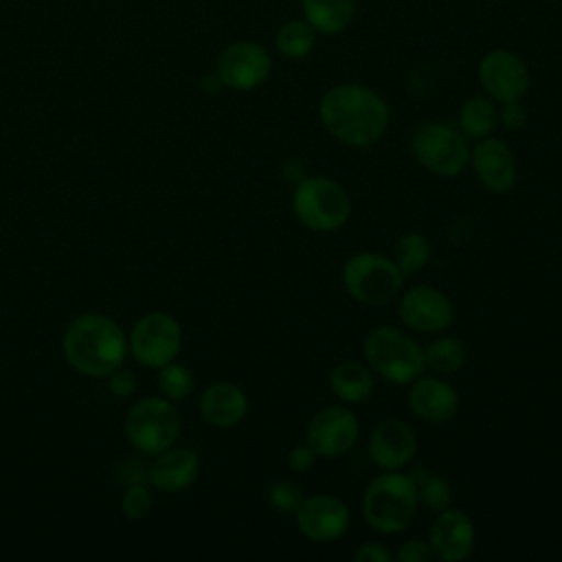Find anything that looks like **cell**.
Returning a JSON list of instances; mask_svg holds the SVG:
<instances>
[{
	"instance_id": "cell-1",
	"label": "cell",
	"mask_w": 562,
	"mask_h": 562,
	"mask_svg": "<svg viewBox=\"0 0 562 562\" xmlns=\"http://www.w3.org/2000/svg\"><path fill=\"white\" fill-rule=\"evenodd\" d=\"M323 127L340 143L364 149L375 145L389 127V105L373 88L362 83L331 86L318 101Z\"/></svg>"
},
{
	"instance_id": "cell-2",
	"label": "cell",
	"mask_w": 562,
	"mask_h": 562,
	"mask_svg": "<svg viewBox=\"0 0 562 562\" xmlns=\"http://www.w3.org/2000/svg\"><path fill=\"white\" fill-rule=\"evenodd\" d=\"M66 362L81 375L108 378L127 358V336L105 314L88 312L75 316L61 338Z\"/></svg>"
},
{
	"instance_id": "cell-3",
	"label": "cell",
	"mask_w": 562,
	"mask_h": 562,
	"mask_svg": "<svg viewBox=\"0 0 562 562\" xmlns=\"http://www.w3.org/2000/svg\"><path fill=\"white\" fill-rule=\"evenodd\" d=\"M417 487L411 474L384 470L369 481L362 494V516L367 525L384 536L400 533L417 512Z\"/></svg>"
},
{
	"instance_id": "cell-4",
	"label": "cell",
	"mask_w": 562,
	"mask_h": 562,
	"mask_svg": "<svg viewBox=\"0 0 562 562\" xmlns=\"http://www.w3.org/2000/svg\"><path fill=\"white\" fill-rule=\"evenodd\" d=\"M367 367L391 384H411L426 369L424 347L397 327H373L364 338Z\"/></svg>"
},
{
	"instance_id": "cell-5",
	"label": "cell",
	"mask_w": 562,
	"mask_h": 562,
	"mask_svg": "<svg viewBox=\"0 0 562 562\" xmlns=\"http://www.w3.org/2000/svg\"><path fill=\"white\" fill-rule=\"evenodd\" d=\"M292 211L310 231L334 233L347 224L351 200L340 182L325 176H307L294 187Z\"/></svg>"
},
{
	"instance_id": "cell-6",
	"label": "cell",
	"mask_w": 562,
	"mask_h": 562,
	"mask_svg": "<svg viewBox=\"0 0 562 562\" xmlns=\"http://www.w3.org/2000/svg\"><path fill=\"white\" fill-rule=\"evenodd\" d=\"M342 285L347 294L369 307H382L391 303L404 283V274L393 261L382 252H356L340 270Z\"/></svg>"
},
{
	"instance_id": "cell-7",
	"label": "cell",
	"mask_w": 562,
	"mask_h": 562,
	"mask_svg": "<svg viewBox=\"0 0 562 562\" xmlns=\"http://www.w3.org/2000/svg\"><path fill=\"white\" fill-rule=\"evenodd\" d=\"M411 149L424 169L441 178L459 176L470 162L468 136L443 121H424L411 138Z\"/></svg>"
},
{
	"instance_id": "cell-8",
	"label": "cell",
	"mask_w": 562,
	"mask_h": 562,
	"mask_svg": "<svg viewBox=\"0 0 562 562\" xmlns=\"http://www.w3.org/2000/svg\"><path fill=\"white\" fill-rule=\"evenodd\" d=\"M180 413L167 397H143L125 415V437L143 454L156 457L180 437Z\"/></svg>"
},
{
	"instance_id": "cell-9",
	"label": "cell",
	"mask_w": 562,
	"mask_h": 562,
	"mask_svg": "<svg viewBox=\"0 0 562 562\" xmlns=\"http://www.w3.org/2000/svg\"><path fill=\"white\" fill-rule=\"evenodd\" d=\"M182 347V327L169 312H149L140 316L127 334L132 358L149 369H160L176 360Z\"/></svg>"
},
{
	"instance_id": "cell-10",
	"label": "cell",
	"mask_w": 562,
	"mask_h": 562,
	"mask_svg": "<svg viewBox=\"0 0 562 562\" xmlns=\"http://www.w3.org/2000/svg\"><path fill=\"white\" fill-rule=\"evenodd\" d=\"M272 72L270 53L257 42H233L228 44L215 64V75L224 88L231 90H255L268 81Z\"/></svg>"
},
{
	"instance_id": "cell-11",
	"label": "cell",
	"mask_w": 562,
	"mask_h": 562,
	"mask_svg": "<svg viewBox=\"0 0 562 562\" xmlns=\"http://www.w3.org/2000/svg\"><path fill=\"white\" fill-rule=\"evenodd\" d=\"M476 75L483 92L496 103L522 99L531 83L525 59L505 48H494L485 53L479 61Z\"/></svg>"
},
{
	"instance_id": "cell-12",
	"label": "cell",
	"mask_w": 562,
	"mask_h": 562,
	"mask_svg": "<svg viewBox=\"0 0 562 562\" xmlns=\"http://www.w3.org/2000/svg\"><path fill=\"white\" fill-rule=\"evenodd\" d=\"M360 435V424L353 411L347 406H325L307 422L305 441L316 450L318 457L336 459L349 452Z\"/></svg>"
},
{
	"instance_id": "cell-13",
	"label": "cell",
	"mask_w": 562,
	"mask_h": 562,
	"mask_svg": "<svg viewBox=\"0 0 562 562\" xmlns=\"http://www.w3.org/2000/svg\"><path fill=\"white\" fill-rule=\"evenodd\" d=\"M397 314L402 323L419 334H439L454 321V305L437 288L413 285L400 299Z\"/></svg>"
},
{
	"instance_id": "cell-14",
	"label": "cell",
	"mask_w": 562,
	"mask_h": 562,
	"mask_svg": "<svg viewBox=\"0 0 562 562\" xmlns=\"http://www.w3.org/2000/svg\"><path fill=\"white\" fill-rule=\"evenodd\" d=\"M299 531L312 542H334L349 529V507L331 494H312L294 512Z\"/></svg>"
},
{
	"instance_id": "cell-15",
	"label": "cell",
	"mask_w": 562,
	"mask_h": 562,
	"mask_svg": "<svg viewBox=\"0 0 562 562\" xmlns=\"http://www.w3.org/2000/svg\"><path fill=\"white\" fill-rule=\"evenodd\" d=\"M470 165L476 180L492 193H507L518 180L514 151L501 138L485 136L470 149Z\"/></svg>"
},
{
	"instance_id": "cell-16",
	"label": "cell",
	"mask_w": 562,
	"mask_h": 562,
	"mask_svg": "<svg viewBox=\"0 0 562 562\" xmlns=\"http://www.w3.org/2000/svg\"><path fill=\"white\" fill-rule=\"evenodd\" d=\"M474 542H476V529L468 514L450 507L435 514V520L428 533L432 558L441 562H461L472 553Z\"/></svg>"
},
{
	"instance_id": "cell-17",
	"label": "cell",
	"mask_w": 562,
	"mask_h": 562,
	"mask_svg": "<svg viewBox=\"0 0 562 562\" xmlns=\"http://www.w3.org/2000/svg\"><path fill=\"white\" fill-rule=\"evenodd\" d=\"M371 461L382 470H402L417 452V435L404 419H382L373 426L367 443Z\"/></svg>"
},
{
	"instance_id": "cell-18",
	"label": "cell",
	"mask_w": 562,
	"mask_h": 562,
	"mask_svg": "<svg viewBox=\"0 0 562 562\" xmlns=\"http://www.w3.org/2000/svg\"><path fill=\"white\" fill-rule=\"evenodd\" d=\"M408 406L413 415L428 424H448L459 408V395L450 382L426 375L415 378L408 386Z\"/></svg>"
},
{
	"instance_id": "cell-19",
	"label": "cell",
	"mask_w": 562,
	"mask_h": 562,
	"mask_svg": "<svg viewBox=\"0 0 562 562\" xmlns=\"http://www.w3.org/2000/svg\"><path fill=\"white\" fill-rule=\"evenodd\" d=\"M198 408L206 424L215 428H233L246 417L248 397L237 384L220 380L202 391Z\"/></svg>"
},
{
	"instance_id": "cell-20",
	"label": "cell",
	"mask_w": 562,
	"mask_h": 562,
	"mask_svg": "<svg viewBox=\"0 0 562 562\" xmlns=\"http://www.w3.org/2000/svg\"><path fill=\"white\" fill-rule=\"evenodd\" d=\"M200 474V459L193 450L171 446L156 454L149 468V481L162 492H182Z\"/></svg>"
},
{
	"instance_id": "cell-21",
	"label": "cell",
	"mask_w": 562,
	"mask_h": 562,
	"mask_svg": "<svg viewBox=\"0 0 562 562\" xmlns=\"http://www.w3.org/2000/svg\"><path fill=\"white\" fill-rule=\"evenodd\" d=\"M331 393L345 404H360L371 397L375 389L373 371L356 360H342L329 371Z\"/></svg>"
},
{
	"instance_id": "cell-22",
	"label": "cell",
	"mask_w": 562,
	"mask_h": 562,
	"mask_svg": "<svg viewBox=\"0 0 562 562\" xmlns=\"http://www.w3.org/2000/svg\"><path fill=\"white\" fill-rule=\"evenodd\" d=\"M303 20L321 33V35H338L342 33L353 15L356 0H301Z\"/></svg>"
},
{
	"instance_id": "cell-23",
	"label": "cell",
	"mask_w": 562,
	"mask_h": 562,
	"mask_svg": "<svg viewBox=\"0 0 562 562\" xmlns=\"http://www.w3.org/2000/svg\"><path fill=\"white\" fill-rule=\"evenodd\" d=\"M498 125V105L487 94H474L459 105L457 127L472 140L490 136Z\"/></svg>"
},
{
	"instance_id": "cell-24",
	"label": "cell",
	"mask_w": 562,
	"mask_h": 562,
	"mask_svg": "<svg viewBox=\"0 0 562 562\" xmlns=\"http://www.w3.org/2000/svg\"><path fill=\"white\" fill-rule=\"evenodd\" d=\"M465 358H468L465 345L454 336H439L424 347L426 369L439 375L457 373L465 364Z\"/></svg>"
},
{
	"instance_id": "cell-25",
	"label": "cell",
	"mask_w": 562,
	"mask_h": 562,
	"mask_svg": "<svg viewBox=\"0 0 562 562\" xmlns=\"http://www.w3.org/2000/svg\"><path fill=\"white\" fill-rule=\"evenodd\" d=\"M274 46L285 59H303L316 46V31L307 24V20H288L279 26Z\"/></svg>"
},
{
	"instance_id": "cell-26",
	"label": "cell",
	"mask_w": 562,
	"mask_h": 562,
	"mask_svg": "<svg viewBox=\"0 0 562 562\" xmlns=\"http://www.w3.org/2000/svg\"><path fill=\"white\" fill-rule=\"evenodd\" d=\"M432 257L430 239L422 233H404L393 244V261L402 270V274H417L422 272Z\"/></svg>"
},
{
	"instance_id": "cell-27",
	"label": "cell",
	"mask_w": 562,
	"mask_h": 562,
	"mask_svg": "<svg viewBox=\"0 0 562 562\" xmlns=\"http://www.w3.org/2000/svg\"><path fill=\"white\" fill-rule=\"evenodd\" d=\"M411 476L417 487V503L424 509L439 514L441 509L450 507L452 494H450V485L446 483V479H441L439 474L426 472V470H415V472H411Z\"/></svg>"
},
{
	"instance_id": "cell-28",
	"label": "cell",
	"mask_w": 562,
	"mask_h": 562,
	"mask_svg": "<svg viewBox=\"0 0 562 562\" xmlns=\"http://www.w3.org/2000/svg\"><path fill=\"white\" fill-rule=\"evenodd\" d=\"M193 386H195V378L187 364L171 360L158 369V389L162 397L171 402L187 400L193 393Z\"/></svg>"
},
{
	"instance_id": "cell-29",
	"label": "cell",
	"mask_w": 562,
	"mask_h": 562,
	"mask_svg": "<svg viewBox=\"0 0 562 562\" xmlns=\"http://www.w3.org/2000/svg\"><path fill=\"white\" fill-rule=\"evenodd\" d=\"M266 498L270 503L272 509H277L279 514H294L301 505V501L305 498L301 487L294 483V481H274L268 492H266Z\"/></svg>"
},
{
	"instance_id": "cell-30",
	"label": "cell",
	"mask_w": 562,
	"mask_h": 562,
	"mask_svg": "<svg viewBox=\"0 0 562 562\" xmlns=\"http://www.w3.org/2000/svg\"><path fill=\"white\" fill-rule=\"evenodd\" d=\"M121 509L127 518L132 520H138V518H145L151 509V494L145 485H130L123 496H121Z\"/></svg>"
},
{
	"instance_id": "cell-31",
	"label": "cell",
	"mask_w": 562,
	"mask_h": 562,
	"mask_svg": "<svg viewBox=\"0 0 562 562\" xmlns=\"http://www.w3.org/2000/svg\"><path fill=\"white\" fill-rule=\"evenodd\" d=\"M498 123L505 130H520L527 123V110L520 103V99L514 101H503L498 108Z\"/></svg>"
},
{
	"instance_id": "cell-32",
	"label": "cell",
	"mask_w": 562,
	"mask_h": 562,
	"mask_svg": "<svg viewBox=\"0 0 562 562\" xmlns=\"http://www.w3.org/2000/svg\"><path fill=\"white\" fill-rule=\"evenodd\" d=\"M430 558H432L430 544H428V540H422V538H411V540L402 542V547L397 549L400 562H428Z\"/></svg>"
},
{
	"instance_id": "cell-33",
	"label": "cell",
	"mask_w": 562,
	"mask_h": 562,
	"mask_svg": "<svg viewBox=\"0 0 562 562\" xmlns=\"http://www.w3.org/2000/svg\"><path fill=\"white\" fill-rule=\"evenodd\" d=\"M316 459H318V454H316V450H314L307 441L296 443V446L288 452V465H290V470H294V472H307V470L316 463Z\"/></svg>"
},
{
	"instance_id": "cell-34",
	"label": "cell",
	"mask_w": 562,
	"mask_h": 562,
	"mask_svg": "<svg viewBox=\"0 0 562 562\" xmlns=\"http://www.w3.org/2000/svg\"><path fill=\"white\" fill-rule=\"evenodd\" d=\"M108 389L116 395V397H127L136 391V378L130 369H114L110 375H108Z\"/></svg>"
},
{
	"instance_id": "cell-35",
	"label": "cell",
	"mask_w": 562,
	"mask_h": 562,
	"mask_svg": "<svg viewBox=\"0 0 562 562\" xmlns=\"http://www.w3.org/2000/svg\"><path fill=\"white\" fill-rule=\"evenodd\" d=\"M391 558V551L380 542H364L353 551L356 562H389Z\"/></svg>"
},
{
	"instance_id": "cell-36",
	"label": "cell",
	"mask_w": 562,
	"mask_h": 562,
	"mask_svg": "<svg viewBox=\"0 0 562 562\" xmlns=\"http://www.w3.org/2000/svg\"><path fill=\"white\" fill-rule=\"evenodd\" d=\"M200 86H202L204 92H217V90L222 88V81H220V77L213 72V75H206V77L200 81Z\"/></svg>"
}]
</instances>
